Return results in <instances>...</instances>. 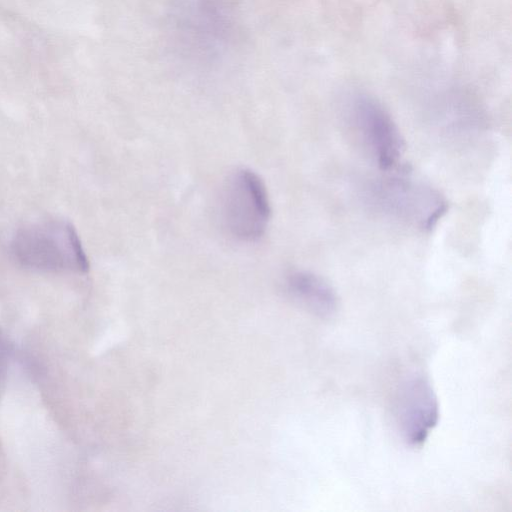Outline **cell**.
<instances>
[{"label":"cell","mask_w":512,"mask_h":512,"mask_svg":"<svg viewBox=\"0 0 512 512\" xmlns=\"http://www.w3.org/2000/svg\"><path fill=\"white\" fill-rule=\"evenodd\" d=\"M15 258L41 270L86 272L88 258L74 227L65 221H50L20 229L12 241Z\"/></svg>","instance_id":"cell-1"},{"label":"cell","mask_w":512,"mask_h":512,"mask_svg":"<svg viewBox=\"0 0 512 512\" xmlns=\"http://www.w3.org/2000/svg\"><path fill=\"white\" fill-rule=\"evenodd\" d=\"M221 218L228 233L242 242L260 239L268 226L271 207L266 186L254 171L231 173L221 195Z\"/></svg>","instance_id":"cell-2"},{"label":"cell","mask_w":512,"mask_h":512,"mask_svg":"<svg viewBox=\"0 0 512 512\" xmlns=\"http://www.w3.org/2000/svg\"><path fill=\"white\" fill-rule=\"evenodd\" d=\"M352 117L366 146L383 170L396 167L405 142L390 114L371 97L359 95L352 105Z\"/></svg>","instance_id":"cell-3"},{"label":"cell","mask_w":512,"mask_h":512,"mask_svg":"<svg viewBox=\"0 0 512 512\" xmlns=\"http://www.w3.org/2000/svg\"><path fill=\"white\" fill-rule=\"evenodd\" d=\"M378 204L389 213L431 229L447 210L446 201L428 187L388 179L375 188Z\"/></svg>","instance_id":"cell-4"},{"label":"cell","mask_w":512,"mask_h":512,"mask_svg":"<svg viewBox=\"0 0 512 512\" xmlns=\"http://www.w3.org/2000/svg\"><path fill=\"white\" fill-rule=\"evenodd\" d=\"M397 410L406 442L421 445L439 419V404L430 382L419 375L408 379L399 394Z\"/></svg>","instance_id":"cell-5"},{"label":"cell","mask_w":512,"mask_h":512,"mask_svg":"<svg viewBox=\"0 0 512 512\" xmlns=\"http://www.w3.org/2000/svg\"><path fill=\"white\" fill-rule=\"evenodd\" d=\"M289 292L313 313L327 318L338 308L334 288L322 277L308 271H294L287 277Z\"/></svg>","instance_id":"cell-6"}]
</instances>
